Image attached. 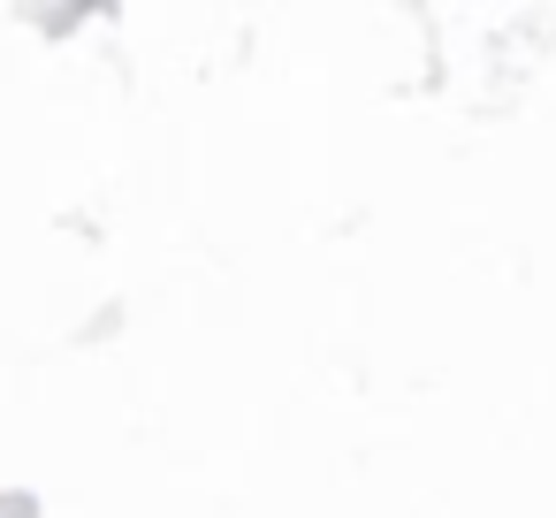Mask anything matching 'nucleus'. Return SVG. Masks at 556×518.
Segmentation results:
<instances>
[]
</instances>
